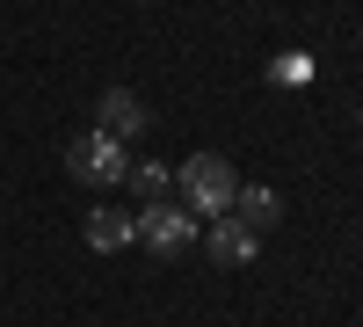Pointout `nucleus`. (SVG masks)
<instances>
[{
	"label": "nucleus",
	"instance_id": "nucleus-2",
	"mask_svg": "<svg viewBox=\"0 0 363 327\" xmlns=\"http://www.w3.org/2000/svg\"><path fill=\"white\" fill-rule=\"evenodd\" d=\"M66 167H73V182H87V189H109V182H124V174H131L124 145H116V138H102V131L73 138V145H66Z\"/></svg>",
	"mask_w": 363,
	"mask_h": 327
},
{
	"label": "nucleus",
	"instance_id": "nucleus-1",
	"mask_svg": "<svg viewBox=\"0 0 363 327\" xmlns=\"http://www.w3.org/2000/svg\"><path fill=\"white\" fill-rule=\"evenodd\" d=\"M174 182L189 189V211H203V218H225L233 196H240V174L225 167V153H189Z\"/></svg>",
	"mask_w": 363,
	"mask_h": 327
},
{
	"label": "nucleus",
	"instance_id": "nucleus-7",
	"mask_svg": "<svg viewBox=\"0 0 363 327\" xmlns=\"http://www.w3.org/2000/svg\"><path fill=\"white\" fill-rule=\"evenodd\" d=\"M124 240H131V218L124 211H87V248L109 255V248H124Z\"/></svg>",
	"mask_w": 363,
	"mask_h": 327
},
{
	"label": "nucleus",
	"instance_id": "nucleus-3",
	"mask_svg": "<svg viewBox=\"0 0 363 327\" xmlns=\"http://www.w3.org/2000/svg\"><path fill=\"white\" fill-rule=\"evenodd\" d=\"M131 240H145L153 255H182L196 240V211H182V204H145L131 218Z\"/></svg>",
	"mask_w": 363,
	"mask_h": 327
},
{
	"label": "nucleus",
	"instance_id": "nucleus-9",
	"mask_svg": "<svg viewBox=\"0 0 363 327\" xmlns=\"http://www.w3.org/2000/svg\"><path fill=\"white\" fill-rule=\"evenodd\" d=\"M277 73H284V87H306V73H313V58H306V51H291V58H284Z\"/></svg>",
	"mask_w": 363,
	"mask_h": 327
},
{
	"label": "nucleus",
	"instance_id": "nucleus-6",
	"mask_svg": "<svg viewBox=\"0 0 363 327\" xmlns=\"http://www.w3.org/2000/svg\"><path fill=\"white\" fill-rule=\"evenodd\" d=\"M277 211H284V204H277V189H240V196H233V218L247 226L255 240H262L269 226H277Z\"/></svg>",
	"mask_w": 363,
	"mask_h": 327
},
{
	"label": "nucleus",
	"instance_id": "nucleus-4",
	"mask_svg": "<svg viewBox=\"0 0 363 327\" xmlns=\"http://www.w3.org/2000/svg\"><path fill=\"white\" fill-rule=\"evenodd\" d=\"M95 131H102V138H116V145L138 138V131H145V102L131 95V87H109V95L95 102Z\"/></svg>",
	"mask_w": 363,
	"mask_h": 327
},
{
	"label": "nucleus",
	"instance_id": "nucleus-5",
	"mask_svg": "<svg viewBox=\"0 0 363 327\" xmlns=\"http://www.w3.org/2000/svg\"><path fill=\"white\" fill-rule=\"evenodd\" d=\"M203 240H211V255H218V262H255V233L240 226L233 211H225V218H211V233H203Z\"/></svg>",
	"mask_w": 363,
	"mask_h": 327
},
{
	"label": "nucleus",
	"instance_id": "nucleus-8",
	"mask_svg": "<svg viewBox=\"0 0 363 327\" xmlns=\"http://www.w3.org/2000/svg\"><path fill=\"white\" fill-rule=\"evenodd\" d=\"M124 182H131V189H138L145 204H160V196L174 189V174H167V167H131V174H124Z\"/></svg>",
	"mask_w": 363,
	"mask_h": 327
}]
</instances>
